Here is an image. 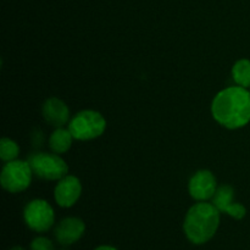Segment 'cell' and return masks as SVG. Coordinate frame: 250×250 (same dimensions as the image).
Listing matches in <instances>:
<instances>
[{
    "label": "cell",
    "instance_id": "obj_1",
    "mask_svg": "<svg viewBox=\"0 0 250 250\" xmlns=\"http://www.w3.org/2000/svg\"><path fill=\"white\" fill-rule=\"evenodd\" d=\"M211 111L214 119L226 128H241L250 121V93L243 87L221 90L212 102Z\"/></svg>",
    "mask_w": 250,
    "mask_h": 250
},
{
    "label": "cell",
    "instance_id": "obj_2",
    "mask_svg": "<svg viewBox=\"0 0 250 250\" xmlns=\"http://www.w3.org/2000/svg\"><path fill=\"white\" fill-rule=\"evenodd\" d=\"M220 225V211L214 204L198 203L187 212L183 229L193 244H204L216 233Z\"/></svg>",
    "mask_w": 250,
    "mask_h": 250
},
{
    "label": "cell",
    "instance_id": "obj_3",
    "mask_svg": "<svg viewBox=\"0 0 250 250\" xmlns=\"http://www.w3.org/2000/svg\"><path fill=\"white\" fill-rule=\"evenodd\" d=\"M106 127L104 117L93 110L81 111L71 120L68 125L71 134L78 141H90L102 136Z\"/></svg>",
    "mask_w": 250,
    "mask_h": 250
},
{
    "label": "cell",
    "instance_id": "obj_4",
    "mask_svg": "<svg viewBox=\"0 0 250 250\" xmlns=\"http://www.w3.org/2000/svg\"><path fill=\"white\" fill-rule=\"evenodd\" d=\"M32 171L43 180L55 181L67 176L68 166L56 154L34 153L28 158Z\"/></svg>",
    "mask_w": 250,
    "mask_h": 250
},
{
    "label": "cell",
    "instance_id": "obj_5",
    "mask_svg": "<svg viewBox=\"0 0 250 250\" xmlns=\"http://www.w3.org/2000/svg\"><path fill=\"white\" fill-rule=\"evenodd\" d=\"M32 172L28 161H9L1 171V186L10 193L22 192L28 188Z\"/></svg>",
    "mask_w": 250,
    "mask_h": 250
},
{
    "label": "cell",
    "instance_id": "obj_6",
    "mask_svg": "<svg viewBox=\"0 0 250 250\" xmlns=\"http://www.w3.org/2000/svg\"><path fill=\"white\" fill-rule=\"evenodd\" d=\"M23 216L27 226L36 232H46L53 226L55 220L53 208L45 200L41 199L27 204Z\"/></svg>",
    "mask_w": 250,
    "mask_h": 250
},
{
    "label": "cell",
    "instance_id": "obj_7",
    "mask_svg": "<svg viewBox=\"0 0 250 250\" xmlns=\"http://www.w3.org/2000/svg\"><path fill=\"white\" fill-rule=\"evenodd\" d=\"M189 193L195 200L205 202L216 193V178L210 171H198L189 181Z\"/></svg>",
    "mask_w": 250,
    "mask_h": 250
},
{
    "label": "cell",
    "instance_id": "obj_8",
    "mask_svg": "<svg viewBox=\"0 0 250 250\" xmlns=\"http://www.w3.org/2000/svg\"><path fill=\"white\" fill-rule=\"evenodd\" d=\"M233 195L234 190L231 186L222 185L216 189L212 203L220 212H226L234 219L242 220L246 216L247 210L242 204H233Z\"/></svg>",
    "mask_w": 250,
    "mask_h": 250
},
{
    "label": "cell",
    "instance_id": "obj_9",
    "mask_svg": "<svg viewBox=\"0 0 250 250\" xmlns=\"http://www.w3.org/2000/svg\"><path fill=\"white\" fill-rule=\"evenodd\" d=\"M82 193L80 180L75 176H65L61 178L55 188V200L60 207L70 208L76 204Z\"/></svg>",
    "mask_w": 250,
    "mask_h": 250
},
{
    "label": "cell",
    "instance_id": "obj_10",
    "mask_svg": "<svg viewBox=\"0 0 250 250\" xmlns=\"http://www.w3.org/2000/svg\"><path fill=\"white\" fill-rule=\"evenodd\" d=\"M85 231V225L78 217H67L55 229V238L62 246H70L77 242Z\"/></svg>",
    "mask_w": 250,
    "mask_h": 250
},
{
    "label": "cell",
    "instance_id": "obj_11",
    "mask_svg": "<svg viewBox=\"0 0 250 250\" xmlns=\"http://www.w3.org/2000/svg\"><path fill=\"white\" fill-rule=\"evenodd\" d=\"M43 116L54 127H62L70 119V110L62 100L50 98L43 105Z\"/></svg>",
    "mask_w": 250,
    "mask_h": 250
},
{
    "label": "cell",
    "instance_id": "obj_12",
    "mask_svg": "<svg viewBox=\"0 0 250 250\" xmlns=\"http://www.w3.org/2000/svg\"><path fill=\"white\" fill-rule=\"evenodd\" d=\"M73 136L71 134L70 129H65L59 127L56 131L50 136L49 139V146H50L51 150L56 154H63L71 148L72 144Z\"/></svg>",
    "mask_w": 250,
    "mask_h": 250
},
{
    "label": "cell",
    "instance_id": "obj_13",
    "mask_svg": "<svg viewBox=\"0 0 250 250\" xmlns=\"http://www.w3.org/2000/svg\"><path fill=\"white\" fill-rule=\"evenodd\" d=\"M232 77L239 87H250V60L242 59L237 61L232 68Z\"/></svg>",
    "mask_w": 250,
    "mask_h": 250
},
{
    "label": "cell",
    "instance_id": "obj_14",
    "mask_svg": "<svg viewBox=\"0 0 250 250\" xmlns=\"http://www.w3.org/2000/svg\"><path fill=\"white\" fill-rule=\"evenodd\" d=\"M20 148L14 141L10 138H2L0 142V158L4 161H14L19 156Z\"/></svg>",
    "mask_w": 250,
    "mask_h": 250
},
{
    "label": "cell",
    "instance_id": "obj_15",
    "mask_svg": "<svg viewBox=\"0 0 250 250\" xmlns=\"http://www.w3.org/2000/svg\"><path fill=\"white\" fill-rule=\"evenodd\" d=\"M31 250H54V244L45 237H37L31 243Z\"/></svg>",
    "mask_w": 250,
    "mask_h": 250
},
{
    "label": "cell",
    "instance_id": "obj_16",
    "mask_svg": "<svg viewBox=\"0 0 250 250\" xmlns=\"http://www.w3.org/2000/svg\"><path fill=\"white\" fill-rule=\"evenodd\" d=\"M94 250H117V249L114 248V247H110V246H102V247H98V248Z\"/></svg>",
    "mask_w": 250,
    "mask_h": 250
},
{
    "label": "cell",
    "instance_id": "obj_17",
    "mask_svg": "<svg viewBox=\"0 0 250 250\" xmlns=\"http://www.w3.org/2000/svg\"><path fill=\"white\" fill-rule=\"evenodd\" d=\"M10 250H24L22 247H14V248H11Z\"/></svg>",
    "mask_w": 250,
    "mask_h": 250
}]
</instances>
